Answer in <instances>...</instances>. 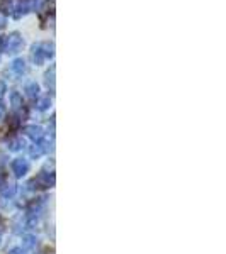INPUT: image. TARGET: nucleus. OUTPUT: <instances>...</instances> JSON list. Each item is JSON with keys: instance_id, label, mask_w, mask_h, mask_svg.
I'll return each instance as SVG.
<instances>
[{"instance_id": "obj_1", "label": "nucleus", "mask_w": 226, "mask_h": 254, "mask_svg": "<svg viewBox=\"0 0 226 254\" xmlns=\"http://www.w3.org/2000/svg\"><path fill=\"white\" fill-rule=\"evenodd\" d=\"M55 56V43H36L31 46V60L36 66L44 64Z\"/></svg>"}, {"instance_id": "obj_2", "label": "nucleus", "mask_w": 226, "mask_h": 254, "mask_svg": "<svg viewBox=\"0 0 226 254\" xmlns=\"http://www.w3.org/2000/svg\"><path fill=\"white\" fill-rule=\"evenodd\" d=\"M24 46V38L17 31L10 32L0 38V51H5L7 55H17Z\"/></svg>"}, {"instance_id": "obj_3", "label": "nucleus", "mask_w": 226, "mask_h": 254, "mask_svg": "<svg viewBox=\"0 0 226 254\" xmlns=\"http://www.w3.org/2000/svg\"><path fill=\"white\" fill-rule=\"evenodd\" d=\"M10 170L17 178H22L26 176V173L29 171V161L26 158H15L14 161L10 163Z\"/></svg>"}, {"instance_id": "obj_4", "label": "nucleus", "mask_w": 226, "mask_h": 254, "mask_svg": "<svg viewBox=\"0 0 226 254\" xmlns=\"http://www.w3.org/2000/svg\"><path fill=\"white\" fill-rule=\"evenodd\" d=\"M26 69H27V66H26V60H24V58H15L10 63V71L14 73L17 78L26 73Z\"/></svg>"}, {"instance_id": "obj_5", "label": "nucleus", "mask_w": 226, "mask_h": 254, "mask_svg": "<svg viewBox=\"0 0 226 254\" xmlns=\"http://www.w3.org/2000/svg\"><path fill=\"white\" fill-rule=\"evenodd\" d=\"M26 136L31 137L34 142H39L43 139L44 132H43V127L41 126H27L26 127Z\"/></svg>"}, {"instance_id": "obj_6", "label": "nucleus", "mask_w": 226, "mask_h": 254, "mask_svg": "<svg viewBox=\"0 0 226 254\" xmlns=\"http://www.w3.org/2000/svg\"><path fill=\"white\" fill-rule=\"evenodd\" d=\"M24 92H26L27 98L36 100V98L39 97V85L36 83V81H29V83H26V87H24Z\"/></svg>"}, {"instance_id": "obj_7", "label": "nucleus", "mask_w": 226, "mask_h": 254, "mask_svg": "<svg viewBox=\"0 0 226 254\" xmlns=\"http://www.w3.org/2000/svg\"><path fill=\"white\" fill-rule=\"evenodd\" d=\"M55 71H56L55 64H51L48 71L44 73V81H46V87L51 88V90H55Z\"/></svg>"}, {"instance_id": "obj_8", "label": "nucleus", "mask_w": 226, "mask_h": 254, "mask_svg": "<svg viewBox=\"0 0 226 254\" xmlns=\"http://www.w3.org/2000/svg\"><path fill=\"white\" fill-rule=\"evenodd\" d=\"M9 100H10V105H12V109L14 110H17L22 107V95H20L19 92H10V95H9Z\"/></svg>"}, {"instance_id": "obj_9", "label": "nucleus", "mask_w": 226, "mask_h": 254, "mask_svg": "<svg viewBox=\"0 0 226 254\" xmlns=\"http://www.w3.org/2000/svg\"><path fill=\"white\" fill-rule=\"evenodd\" d=\"M7 144H9V149L10 151H20L24 146H26V142H24L22 137H12L10 141L7 142Z\"/></svg>"}, {"instance_id": "obj_10", "label": "nucleus", "mask_w": 226, "mask_h": 254, "mask_svg": "<svg viewBox=\"0 0 226 254\" xmlns=\"http://www.w3.org/2000/svg\"><path fill=\"white\" fill-rule=\"evenodd\" d=\"M44 151H46V147L41 144V141H39V142H34V146H31L29 154L32 158H39L41 154H44Z\"/></svg>"}, {"instance_id": "obj_11", "label": "nucleus", "mask_w": 226, "mask_h": 254, "mask_svg": "<svg viewBox=\"0 0 226 254\" xmlns=\"http://www.w3.org/2000/svg\"><path fill=\"white\" fill-rule=\"evenodd\" d=\"M49 107H51V100H49V97L38 98V102H36V109H38L39 112H44V110H48Z\"/></svg>"}, {"instance_id": "obj_12", "label": "nucleus", "mask_w": 226, "mask_h": 254, "mask_svg": "<svg viewBox=\"0 0 226 254\" xmlns=\"http://www.w3.org/2000/svg\"><path fill=\"white\" fill-rule=\"evenodd\" d=\"M15 191H17V188H15V185H7V187L2 190V195L5 196V198H12V196L15 195Z\"/></svg>"}, {"instance_id": "obj_13", "label": "nucleus", "mask_w": 226, "mask_h": 254, "mask_svg": "<svg viewBox=\"0 0 226 254\" xmlns=\"http://www.w3.org/2000/svg\"><path fill=\"white\" fill-rule=\"evenodd\" d=\"M24 246H26V248H34V246H36V237L34 236H26V237H24Z\"/></svg>"}, {"instance_id": "obj_14", "label": "nucleus", "mask_w": 226, "mask_h": 254, "mask_svg": "<svg viewBox=\"0 0 226 254\" xmlns=\"http://www.w3.org/2000/svg\"><path fill=\"white\" fill-rule=\"evenodd\" d=\"M5 92H7V85H5V81L0 80V100H2V98H3V95H5Z\"/></svg>"}, {"instance_id": "obj_15", "label": "nucleus", "mask_w": 226, "mask_h": 254, "mask_svg": "<svg viewBox=\"0 0 226 254\" xmlns=\"http://www.w3.org/2000/svg\"><path fill=\"white\" fill-rule=\"evenodd\" d=\"M5 116H7V109H5V105H3L2 102H0V122H2L3 119H5Z\"/></svg>"}, {"instance_id": "obj_16", "label": "nucleus", "mask_w": 226, "mask_h": 254, "mask_svg": "<svg viewBox=\"0 0 226 254\" xmlns=\"http://www.w3.org/2000/svg\"><path fill=\"white\" fill-rule=\"evenodd\" d=\"M5 24H7L5 15H0V29H3V27H5Z\"/></svg>"}, {"instance_id": "obj_17", "label": "nucleus", "mask_w": 226, "mask_h": 254, "mask_svg": "<svg viewBox=\"0 0 226 254\" xmlns=\"http://www.w3.org/2000/svg\"><path fill=\"white\" fill-rule=\"evenodd\" d=\"M10 254H26V253H24V251H22V249H20V248H15V249H12V251H10Z\"/></svg>"}, {"instance_id": "obj_18", "label": "nucleus", "mask_w": 226, "mask_h": 254, "mask_svg": "<svg viewBox=\"0 0 226 254\" xmlns=\"http://www.w3.org/2000/svg\"><path fill=\"white\" fill-rule=\"evenodd\" d=\"M0 243H2V237H0Z\"/></svg>"}]
</instances>
